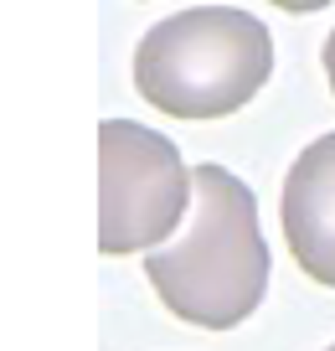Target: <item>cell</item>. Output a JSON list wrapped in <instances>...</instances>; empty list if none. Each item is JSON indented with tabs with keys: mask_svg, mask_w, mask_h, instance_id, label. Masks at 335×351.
Masks as SVG:
<instances>
[{
	"mask_svg": "<svg viewBox=\"0 0 335 351\" xmlns=\"http://www.w3.org/2000/svg\"><path fill=\"white\" fill-rule=\"evenodd\" d=\"M273 5H279V11H325V5H330V0H273Z\"/></svg>",
	"mask_w": 335,
	"mask_h": 351,
	"instance_id": "5",
	"label": "cell"
},
{
	"mask_svg": "<svg viewBox=\"0 0 335 351\" xmlns=\"http://www.w3.org/2000/svg\"><path fill=\"white\" fill-rule=\"evenodd\" d=\"M325 351H335V346H325Z\"/></svg>",
	"mask_w": 335,
	"mask_h": 351,
	"instance_id": "7",
	"label": "cell"
},
{
	"mask_svg": "<svg viewBox=\"0 0 335 351\" xmlns=\"http://www.w3.org/2000/svg\"><path fill=\"white\" fill-rule=\"evenodd\" d=\"M284 238L314 285L335 289V134L304 145L284 176Z\"/></svg>",
	"mask_w": 335,
	"mask_h": 351,
	"instance_id": "4",
	"label": "cell"
},
{
	"mask_svg": "<svg viewBox=\"0 0 335 351\" xmlns=\"http://www.w3.org/2000/svg\"><path fill=\"white\" fill-rule=\"evenodd\" d=\"M273 73V36L238 5H191L150 26L134 52V88L186 124L238 114Z\"/></svg>",
	"mask_w": 335,
	"mask_h": 351,
	"instance_id": "2",
	"label": "cell"
},
{
	"mask_svg": "<svg viewBox=\"0 0 335 351\" xmlns=\"http://www.w3.org/2000/svg\"><path fill=\"white\" fill-rule=\"evenodd\" d=\"M325 77H330V93H335V32L325 36Z\"/></svg>",
	"mask_w": 335,
	"mask_h": 351,
	"instance_id": "6",
	"label": "cell"
},
{
	"mask_svg": "<svg viewBox=\"0 0 335 351\" xmlns=\"http://www.w3.org/2000/svg\"><path fill=\"white\" fill-rule=\"evenodd\" d=\"M160 305L196 330H232L263 305L269 243L258 228V202L232 171L196 165L191 222L175 243L145 253Z\"/></svg>",
	"mask_w": 335,
	"mask_h": 351,
	"instance_id": "1",
	"label": "cell"
},
{
	"mask_svg": "<svg viewBox=\"0 0 335 351\" xmlns=\"http://www.w3.org/2000/svg\"><path fill=\"white\" fill-rule=\"evenodd\" d=\"M196 202V171L150 124H98V248L108 258L160 248Z\"/></svg>",
	"mask_w": 335,
	"mask_h": 351,
	"instance_id": "3",
	"label": "cell"
}]
</instances>
